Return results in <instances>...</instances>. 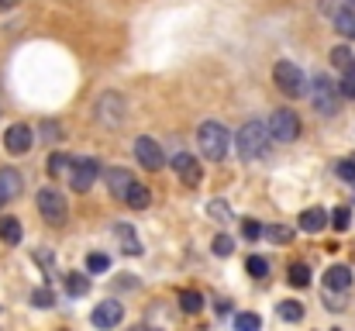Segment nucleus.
Returning <instances> with one entry per match:
<instances>
[{"label": "nucleus", "mask_w": 355, "mask_h": 331, "mask_svg": "<svg viewBox=\"0 0 355 331\" xmlns=\"http://www.w3.org/2000/svg\"><path fill=\"white\" fill-rule=\"evenodd\" d=\"M269 138H272V135H269V124H262V121H245L241 131H238V138H235L241 162L259 159V155L266 152V142H269Z\"/></svg>", "instance_id": "nucleus-1"}, {"label": "nucleus", "mask_w": 355, "mask_h": 331, "mask_svg": "<svg viewBox=\"0 0 355 331\" xmlns=\"http://www.w3.org/2000/svg\"><path fill=\"white\" fill-rule=\"evenodd\" d=\"M197 142H200V152H204L211 162H221V159L228 155L232 135H228V128H225L221 121H204V124L197 128Z\"/></svg>", "instance_id": "nucleus-2"}, {"label": "nucleus", "mask_w": 355, "mask_h": 331, "mask_svg": "<svg viewBox=\"0 0 355 331\" xmlns=\"http://www.w3.org/2000/svg\"><path fill=\"white\" fill-rule=\"evenodd\" d=\"M338 94H342V83H331L328 76H314V83H311V104L321 110L324 117L338 114Z\"/></svg>", "instance_id": "nucleus-3"}, {"label": "nucleus", "mask_w": 355, "mask_h": 331, "mask_svg": "<svg viewBox=\"0 0 355 331\" xmlns=\"http://www.w3.org/2000/svg\"><path fill=\"white\" fill-rule=\"evenodd\" d=\"M272 80H276V87H279L286 97H304V94H307V76H304L293 62H276Z\"/></svg>", "instance_id": "nucleus-4"}, {"label": "nucleus", "mask_w": 355, "mask_h": 331, "mask_svg": "<svg viewBox=\"0 0 355 331\" xmlns=\"http://www.w3.org/2000/svg\"><path fill=\"white\" fill-rule=\"evenodd\" d=\"M269 135L276 138V142H297L300 138V121H297V114L293 110H272V117H269Z\"/></svg>", "instance_id": "nucleus-5"}, {"label": "nucleus", "mask_w": 355, "mask_h": 331, "mask_svg": "<svg viewBox=\"0 0 355 331\" xmlns=\"http://www.w3.org/2000/svg\"><path fill=\"white\" fill-rule=\"evenodd\" d=\"M38 211H42V218L49 221V224H62V221H66V214H69L66 197H62L59 190H52V187L38 190Z\"/></svg>", "instance_id": "nucleus-6"}, {"label": "nucleus", "mask_w": 355, "mask_h": 331, "mask_svg": "<svg viewBox=\"0 0 355 331\" xmlns=\"http://www.w3.org/2000/svg\"><path fill=\"white\" fill-rule=\"evenodd\" d=\"M97 173H101V162H97V159H76V162L69 166V183H73V190H76V194H87V190L94 187Z\"/></svg>", "instance_id": "nucleus-7"}, {"label": "nucleus", "mask_w": 355, "mask_h": 331, "mask_svg": "<svg viewBox=\"0 0 355 331\" xmlns=\"http://www.w3.org/2000/svg\"><path fill=\"white\" fill-rule=\"evenodd\" d=\"M173 169H176V176L183 180V187H200V180H204L200 162H197L193 155H187V152H176V155H173Z\"/></svg>", "instance_id": "nucleus-8"}, {"label": "nucleus", "mask_w": 355, "mask_h": 331, "mask_svg": "<svg viewBox=\"0 0 355 331\" xmlns=\"http://www.w3.org/2000/svg\"><path fill=\"white\" fill-rule=\"evenodd\" d=\"M135 159L145 166V169H162L166 166V155H162V148L155 145V138H138L135 142Z\"/></svg>", "instance_id": "nucleus-9"}, {"label": "nucleus", "mask_w": 355, "mask_h": 331, "mask_svg": "<svg viewBox=\"0 0 355 331\" xmlns=\"http://www.w3.org/2000/svg\"><path fill=\"white\" fill-rule=\"evenodd\" d=\"M31 142H35V135H31L28 124H10L7 135H3V145H7L10 155H24V152L31 148Z\"/></svg>", "instance_id": "nucleus-10"}, {"label": "nucleus", "mask_w": 355, "mask_h": 331, "mask_svg": "<svg viewBox=\"0 0 355 331\" xmlns=\"http://www.w3.org/2000/svg\"><path fill=\"white\" fill-rule=\"evenodd\" d=\"M97 117H101V124H107V128L121 124V121H124V101H121L118 94H104V97H101Z\"/></svg>", "instance_id": "nucleus-11"}, {"label": "nucleus", "mask_w": 355, "mask_h": 331, "mask_svg": "<svg viewBox=\"0 0 355 331\" xmlns=\"http://www.w3.org/2000/svg\"><path fill=\"white\" fill-rule=\"evenodd\" d=\"M121 318H124V307H121L118 300H104V304H97V311H94V325L97 328H114L121 325Z\"/></svg>", "instance_id": "nucleus-12"}, {"label": "nucleus", "mask_w": 355, "mask_h": 331, "mask_svg": "<svg viewBox=\"0 0 355 331\" xmlns=\"http://www.w3.org/2000/svg\"><path fill=\"white\" fill-rule=\"evenodd\" d=\"M14 197H21V173L7 166V169H0V204H7Z\"/></svg>", "instance_id": "nucleus-13"}, {"label": "nucleus", "mask_w": 355, "mask_h": 331, "mask_svg": "<svg viewBox=\"0 0 355 331\" xmlns=\"http://www.w3.org/2000/svg\"><path fill=\"white\" fill-rule=\"evenodd\" d=\"M349 287H352V269H349V266H331V269L324 273V290L345 294Z\"/></svg>", "instance_id": "nucleus-14"}, {"label": "nucleus", "mask_w": 355, "mask_h": 331, "mask_svg": "<svg viewBox=\"0 0 355 331\" xmlns=\"http://www.w3.org/2000/svg\"><path fill=\"white\" fill-rule=\"evenodd\" d=\"M331 221L324 214V207H307L304 214H300V231H307V235H318V231H324Z\"/></svg>", "instance_id": "nucleus-15"}, {"label": "nucleus", "mask_w": 355, "mask_h": 331, "mask_svg": "<svg viewBox=\"0 0 355 331\" xmlns=\"http://www.w3.org/2000/svg\"><path fill=\"white\" fill-rule=\"evenodd\" d=\"M107 187H111V194L114 197H128V190L135 187V180H131V173L128 169H107Z\"/></svg>", "instance_id": "nucleus-16"}, {"label": "nucleus", "mask_w": 355, "mask_h": 331, "mask_svg": "<svg viewBox=\"0 0 355 331\" xmlns=\"http://www.w3.org/2000/svg\"><path fill=\"white\" fill-rule=\"evenodd\" d=\"M114 235H118L121 252H124V255H141V241H138V235H135V228H131V224H118V228H114Z\"/></svg>", "instance_id": "nucleus-17"}, {"label": "nucleus", "mask_w": 355, "mask_h": 331, "mask_svg": "<svg viewBox=\"0 0 355 331\" xmlns=\"http://www.w3.org/2000/svg\"><path fill=\"white\" fill-rule=\"evenodd\" d=\"M335 28H338L345 38H355V3L352 7H338V10H335Z\"/></svg>", "instance_id": "nucleus-18"}, {"label": "nucleus", "mask_w": 355, "mask_h": 331, "mask_svg": "<svg viewBox=\"0 0 355 331\" xmlns=\"http://www.w3.org/2000/svg\"><path fill=\"white\" fill-rule=\"evenodd\" d=\"M124 204L131 207V211H145L148 204H152V194L141 187V183H135L131 190H128V197H124Z\"/></svg>", "instance_id": "nucleus-19"}, {"label": "nucleus", "mask_w": 355, "mask_h": 331, "mask_svg": "<svg viewBox=\"0 0 355 331\" xmlns=\"http://www.w3.org/2000/svg\"><path fill=\"white\" fill-rule=\"evenodd\" d=\"M0 241L17 245V241H21V221L10 218V214H3V218H0Z\"/></svg>", "instance_id": "nucleus-20"}, {"label": "nucleus", "mask_w": 355, "mask_h": 331, "mask_svg": "<svg viewBox=\"0 0 355 331\" xmlns=\"http://www.w3.org/2000/svg\"><path fill=\"white\" fill-rule=\"evenodd\" d=\"M62 280H66V290H69L73 297H83V294H90V276H83V273H66Z\"/></svg>", "instance_id": "nucleus-21"}, {"label": "nucleus", "mask_w": 355, "mask_h": 331, "mask_svg": "<svg viewBox=\"0 0 355 331\" xmlns=\"http://www.w3.org/2000/svg\"><path fill=\"white\" fill-rule=\"evenodd\" d=\"M331 66H335V69H342V73L355 69V56H352V49H345V45L331 49Z\"/></svg>", "instance_id": "nucleus-22"}, {"label": "nucleus", "mask_w": 355, "mask_h": 331, "mask_svg": "<svg viewBox=\"0 0 355 331\" xmlns=\"http://www.w3.org/2000/svg\"><path fill=\"white\" fill-rule=\"evenodd\" d=\"M180 307H183L187 314H200V311H204V297H200L197 290H180Z\"/></svg>", "instance_id": "nucleus-23"}, {"label": "nucleus", "mask_w": 355, "mask_h": 331, "mask_svg": "<svg viewBox=\"0 0 355 331\" xmlns=\"http://www.w3.org/2000/svg\"><path fill=\"white\" fill-rule=\"evenodd\" d=\"M276 314H279V321H300L304 307L297 300H283V304H276Z\"/></svg>", "instance_id": "nucleus-24"}, {"label": "nucleus", "mask_w": 355, "mask_h": 331, "mask_svg": "<svg viewBox=\"0 0 355 331\" xmlns=\"http://www.w3.org/2000/svg\"><path fill=\"white\" fill-rule=\"evenodd\" d=\"M207 214H211V221H218V224H228V221H235L232 207H228L225 201H211V204H207Z\"/></svg>", "instance_id": "nucleus-25"}, {"label": "nucleus", "mask_w": 355, "mask_h": 331, "mask_svg": "<svg viewBox=\"0 0 355 331\" xmlns=\"http://www.w3.org/2000/svg\"><path fill=\"white\" fill-rule=\"evenodd\" d=\"M290 283H293L297 290L307 287V283H311V266H307V262H293V266H290Z\"/></svg>", "instance_id": "nucleus-26"}, {"label": "nucleus", "mask_w": 355, "mask_h": 331, "mask_svg": "<svg viewBox=\"0 0 355 331\" xmlns=\"http://www.w3.org/2000/svg\"><path fill=\"white\" fill-rule=\"evenodd\" d=\"M69 166H73V159H69L66 152H52V155H49V176H59V173L69 169Z\"/></svg>", "instance_id": "nucleus-27"}, {"label": "nucleus", "mask_w": 355, "mask_h": 331, "mask_svg": "<svg viewBox=\"0 0 355 331\" xmlns=\"http://www.w3.org/2000/svg\"><path fill=\"white\" fill-rule=\"evenodd\" d=\"M87 269L90 273H107L111 269V259L104 252H94V255H87Z\"/></svg>", "instance_id": "nucleus-28"}, {"label": "nucleus", "mask_w": 355, "mask_h": 331, "mask_svg": "<svg viewBox=\"0 0 355 331\" xmlns=\"http://www.w3.org/2000/svg\"><path fill=\"white\" fill-rule=\"evenodd\" d=\"M31 304L35 307H52L55 304V294L49 287H38V290H31Z\"/></svg>", "instance_id": "nucleus-29"}, {"label": "nucleus", "mask_w": 355, "mask_h": 331, "mask_svg": "<svg viewBox=\"0 0 355 331\" xmlns=\"http://www.w3.org/2000/svg\"><path fill=\"white\" fill-rule=\"evenodd\" d=\"M349 224H352V211H349V207H335V211H331V228H335V231H345Z\"/></svg>", "instance_id": "nucleus-30"}, {"label": "nucleus", "mask_w": 355, "mask_h": 331, "mask_svg": "<svg viewBox=\"0 0 355 331\" xmlns=\"http://www.w3.org/2000/svg\"><path fill=\"white\" fill-rule=\"evenodd\" d=\"M266 235H269V241H276V245H286V241L293 238V231H290L286 224H276V228H269Z\"/></svg>", "instance_id": "nucleus-31"}, {"label": "nucleus", "mask_w": 355, "mask_h": 331, "mask_svg": "<svg viewBox=\"0 0 355 331\" xmlns=\"http://www.w3.org/2000/svg\"><path fill=\"white\" fill-rule=\"evenodd\" d=\"M259 325H262V318H259V314H238V318H235V328L238 331H255Z\"/></svg>", "instance_id": "nucleus-32"}, {"label": "nucleus", "mask_w": 355, "mask_h": 331, "mask_svg": "<svg viewBox=\"0 0 355 331\" xmlns=\"http://www.w3.org/2000/svg\"><path fill=\"white\" fill-rule=\"evenodd\" d=\"M232 252H235L232 235H218V238H214V255H232Z\"/></svg>", "instance_id": "nucleus-33"}, {"label": "nucleus", "mask_w": 355, "mask_h": 331, "mask_svg": "<svg viewBox=\"0 0 355 331\" xmlns=\"http://www.w3.org/2000/svg\"><path fill=\"white\" fill-rule=\"evenodd\" d=\"M248 273H252L255 280H262V276L269 273V262H266L262 255H252V259H248Z\"/></svg>", "instance_id": "nucleus-34"}, {"label": "nucleus", "mask_w": 355, "mask_h": 331, "mask_svg": "<svg viewBox=\"0 0 355 331\" xmlns=\"http://www.w3.org/2000/svg\"><path fill=\"white\" fill-rule=\"evenodd\" d=\"M335 173H338L342 180L355 183V159H342V162H335Z\"/></svg>", "instance_id": "nucleus-35"}, {"label": "nucleus", "mask_w": 355, "mask_h": 331, "mask_svg": "<svg viewBox=\"0 0 355 331\" xmlns=\"http://www.w3.org/2000/svg\"><path fill=\"white\" fill-rule=\"evenodd\" d=\"M241 235H245V238H248V241H255V238H259V235H262V224H259V221H241Z\"/></svg>", "instance_id": "nucleus-36"}, {"label": "nucleus", "mask_w": 355, "mask_h": 331, "mask_svg": "<svg viewBox=\"0 0 355 331\" xmlns=\"http://www.w3.org/2000/svg\"><path fill=\"white\" fill-rule=\"evenodd\" d=\"M342 94H345L349 101H355V69H349V73L342 76Z\"/></svg>", "instance_id": "nucleus-37"}, {"label": "nucleus", "mask_w": 355, "mask_h": 331, "mask_svg": "<svg viewBox=\"0 0 355 331\" xmlns=\"http://www.w3.org/2000/svg\"><path fill=\"white\" fill-rule=\"evenodd\" d=\"M59 138V128L55 124H45V142H55Z\"/></svg>", "instance_id": "nucleus-38"}, {"label": "nucleus", "mask_w": 355, "mask_h": 331, "mask_svg": "<svg viewBox=\"0 0 355 331\" xmlns=\"http://www.w3.org/2000/svg\"><path fill=\"white\" fill-rule=\"evenodd\" d=\"M14 3H17V0H0V7H14Z\"/></svg>", "instance_id": "nucleus-39"}, {"label": "nucleus", "mask_w": 355, "mask_h": 331, "mask_svg": "<svg viewBox=\"0 0 355 331\" xmlns=\"http://www.w3.org/2000/svg\"><path fill=\"white\" fill-rule=\"evenodd\" d=\"M352 3H355V0H352Z\"/></svg>", "instance_id": "nucleus-40"}]
</instances>
